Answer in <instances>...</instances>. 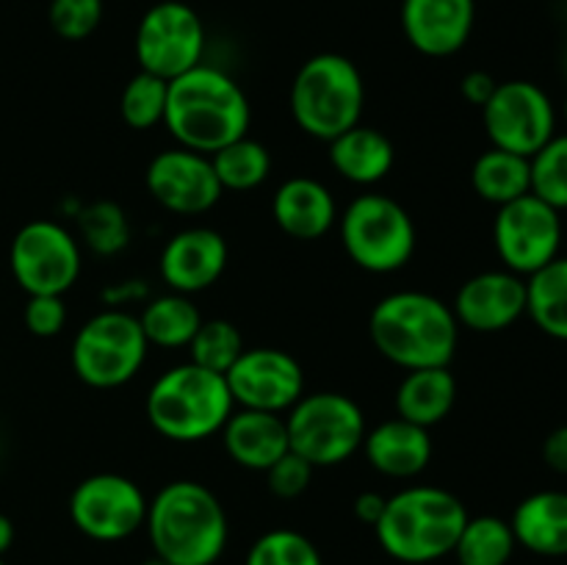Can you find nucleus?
<instances>
[{
	"label": "nucleus",
	"instance_id": "obj_30",
	"mask_svg": "<svg viewBox=\"0 0 567 565\" xmlns=\"http://www.w3.org/2000/svg\"><path fill=\"white\" fill-rule=\"evenodd\" d=\"M221 192H252L271 175V155L266 144L241 136L210 155Z\"/></svg>",
	"mask_w": 567,
	"mask_h": 565
},
{
	"label": "nucleus",
	"instance_id": "obj_17",
	"mask_svg": "<svg viewBox=\"0 0 567 565\" xmlns=\"http://www.w3.org/2000/svg\"><path fill=\"white\" fill-rule=\"evenodd\" d=\"M227 258H230V249L219 230L186 227V230L175 233L161 249V280L169 286V291L192 297V294L208 291L210 286L219 282L227 269Z\"/></svg>",
	"mask_w": 567,
	"mask_h": 565
},
{
	"label": "nucleus",
	"instance_id": "obj_47",
	"mask_svg": "<svg viewBox=\"0 0 567 565\" xmlns=\"http://www.w3.org/2000/svg\"><path fill=\"white\" fill-rule=\"evenodd\" d=\"M0 565H6V563H3V557H0Z\"/></svg>",
	"mask_w": 567,
	"mask_h": 565
},
{
	"label": "nucleus",
	"instance_id": "obj_45",
	"mask_svg": "<svg viewBox=\"0 0 567 565\" xmlns=\"http://www.w3.org/2000/svg\"><path fill=\"white\" fill-rule=\"evenodd\" d=\"M563 114H565V122H567V97H565V105H563Z\"/></svg>",
	"mask_w": 567,
	"mask_h": 565
},
{
	"label": "nucleus",
	"instance_id": "obj_5",
	"mask_svg": "<svg viewBox=\"0 0 567 565\" xmlns=\"http://www.w3.org/2000/svg\"><path fill=\"white\" fill-rule=\"evenodd\" d=\"M147 421L158 435L175 443H197L221 432L236 410L225 374L203 369L197 363H181L166 369L150 386Z\"/></svg>",
	"mask_w": 567,
	"mask_h": 565
},
{
	"label": "nucleus",
	"instance_id": "obj_19",
	"mask_svg": "<svg viewBox=\"0 0 567 565\" xmlns=\"http://www.w3.org/2000/svg\"><path fill=\"white\" fill-rule=\"evenodd\" d=\"M476 0H402V31L410 48L430 59H446L468 44Z\"/></svg>",
	"mask_w": 567,
	"mask_h": 565
},
{
	"label": "nucleus",
	"instance_id": "obj_40",
	"mask_svg": "<svg viewBox=\"0 0 567 565\" xmlns=\"http://www.w3.org/2000/svg\"><path fill=\"white\" fill-rule=\"evenodd\" d=\"M496 86L498 81L491 75V72L471 70L465 72V78L460 81V94H463L471 105H476V109H485V103L493 97Z\"/></svg>",
	"mask_w": 567,
	"mask_h": 565
},
{
	"label": "nucleus",
	"instance_id": "obj_9",
	"mask_svg": "<svg viewBox=\"0 0 567 565\" xmlns=\"http://www.w3.org/2000/svg\"><path fill=\"white\" fill-rule=\"evenodd\" d=\"M147 349L150 343L138 325V316L105 308L72 338V371L83 386L109 391L125 386L142 371Z\"/></svg>",
	"mask_w": 567,
	"mask_h": 565
},
{
	"label": "nucleus",
	"instance_id": "obj_23",
	"mask_svg": "<svg viewBox=\"0 0 567 565\" xmlns=\"http://www.w3.org/2000/svg\"><path fill=\"white\" fill-rule=\"evenodd\" d=\"M509 526L518 546L540 557L567 554V493L537 491L515 507Z\"/></svg>",
	"mask_w": 567,
	"mask_h": 565
},
{
	"label": "nucleus",
	"instance_id": "obj_15",
	"mask_svg": "<svg viewBox=\"0 0 567 565\" xmlns=\"http://www.w3.org/2000/svg\"><path fill=\"white\" fill-rule=\"evenodd\" d=\"M225 380L238 408L266 413H288L305 393V371L299 360L275 347L244 349Z\"/></svg>",
	"mask_w": 567,
	"mask_h": 565
},
{
	"label": "nucleus",
	"instance_id": "obj_44",
	"mask_svg": "<svg viewBox=\"0 0 567 565\" xmlns=\"http://www.w3.org/2000/svg\"><path fill=\"white\" fill-rule=\"evenodd\" d=\"M142 565H172V563H166L164 557H158V554H153V557H147V559H144Z\"/></svg>",
	"mask_w": 567,
	"mask_h": 565
},
{
	"label": "nucleus",
	"instance_id": "obj_37",
	"mask_svg": "<svg viewBox=\"0 0 567 565\" xmlns=\"http://www.w3.org/2000/svg\"><path fill=\"white\" fill-rule=\"evenodd\" d=\"M313 465L308 460L299 458L297 452H286L269 471H266V480H269V491L277 499H297L302 496L310 487L313 480Z\"/></svg>",
	"mask_w": 567,
	"mask_h": 565
},
{
	"label": "nucleus",
	"instance_id": "obj_16",
	"mask_svg": "<svg viewBox=\"0 0 567 565\" xmlns=\"http://www.w3.org/2000/svg\"><path fill=\"white\" fill-rule=\"evenodd\" d=\"M144 183L161 208L183 216L205 214L225 194L216 181L210 155L194 153L186 147L161 150L147 164Z\"/></svg>",
	"mask_w": 567,
	"mask_h": 565
},
{
	"label": "nucleus",
	"instance_id": "obj_27",
	"mask_svg": "<svg viewBox=\"0 0 567 565\" xmlns=\"http://www.w3.org/2000/svg\"><path fill=\"white\" fill-rule=\"evenodd\" d=\"M471 186H474L476 197L502 208L532 192L529 158L509 153V150H485L471 166Z\"/></svg>",
	"mask_w": 567,
	"mask_h": 565
},
{
	"label": "nucleus",
	"instance_id": "obj_7",
	"mask_svg": "<svg viewBox=\"0 0 567 565\" xmlns=\"http://www.w3.org/2000/svg\"><path fill=\"white\" fill-rule=\"evenodd\" d=\"M338 230L349 260L371 275L404 269L415 255L413 216L388 194H360L338 214Z\"/></svg>",
	"mask_w": 567,
	"mask_h": 565
},
{
	"label": "nucleus",
	"instance_id": "obj_34",
	"mask_svg": "<svg viewBox=\"0 0 567 565\" xmlns=\"http://www.w3.org/2000/svg\"><path fill=\"white\" fill-rule=\"evenodd\" d=\"M532 194L557 208L567 210V133H554L529 158Z\"/></svg>",
	"mask_w": 567,
	"mask_h": 565
},
{
	"label": "nucleus",
	"instance_id": "obj_10",
	"mask_svg": "<svg viewBox=\"0 0 567 565\" xmlns=\"http://www.w3.org/2000/svg\"><path fill=\"white\" fill-rule=\"evenodd\" d=\"M9 266L28 297H64L81 277V242L61 222L33 219L11 238Z\"/></svg>",
	"mask_w": 567,
	"mask_h": 565
},
{
	"label": "nucleus",
	"instance_id": "obj_36",
	"mask_svg": "<svg viewBox=\"0 0 567 565\" xmlns=\"http://www.w3.org/2000/svg\"><path fill=\"white\" fill-rule=\"evenodd\" d=\"M105 14L103 0H50L48 20L55 37L66 42H83L100 28Z\"/></svg>",
	"mask_w": 567,
	"mask_h": 565
},
{
	"label": "nucleus",
	"instance_id": "obj_32",
	"mask_svg": "<svg viewBox=\"0 0 567 565\" xmlns=\"http://www.w3.org/2000/svg\"><path fill=\"white\" fill-rule=\"evenodd\" d=\"M166 97H169V81L150 72L138 70L127 81L120 97V114L127 127L133 131H150L155 125H164Z\"/></svg>",
	"mask_w": 567,
	"mask_h": 565
},
{
	"label": "nucleus",
	"instance_id": "obj_28",
	"mask_svg": "<svg viewBox=\"0 0 567 565\" xmlns=\"http://www.w3.org/2000/svg\"><path fill=\"white\" fill-rule=\"evenodd\" d=\"M526 316L548 338L567 343V258H554L526 277Z\"/></svg>",
	"mask_w": 567,
	"mask_h": 565
},
{
	"label": "nucleus",
	"instance_id": "obj_39",
	"mask_svg": "<svg viewBox=\"0 0 567 565\" xmlns=\"http://www.w3.org/2000/svg\"><path fill=\"white\" fill-rule=\"evenodd\" d=\"M100 297H103V302L109 305V308L125 310V305L144 302V299L150 297V286L144 280H138V277H131V280L111 282L109 288H103Z\"/></svg>",
	"mask_w": 567,
	"mask_h": 565
},
{
	"label": "nucleus",
	"instance_id": "obj_43",
	"mask_svg": "<svg viewBox=\"0 0 567 565\" xmlns=\"http://www.w3.org/2000/svg\"><path fill=\"white\" fill-rule=\"evenodd\" d=\"M11 543H14V524H11L9 515L0 513V557L9 552Z\"/></svg>",
	"mask_w": 567,
	"mask_h": 565
},
{
	"label": "nucleus",
	"instance_id": "obj_1",
	"mask_svg": "<svg viewBox=\"0 0 567 565\" xmlns=\"http://www.w3.org/2000/svg\"><path fill=\"white\" fill-rule=\"evenodd\" d=\"M249 120L247 94L219 66L197 64L169 81L164 127L177 147L214 155L225 144L247 136Z\"/></svg>",
	"mask_w": 567,
	"mask_h": 565
},
{
	"label": "nucleus",
	"instance_id": "obj_24",
	"mask_svg": "<svg viewBox=\"0 0 567 565\" xmlns=\"http://www.w3.org/2000/svg\"><path fill=\"white\" fill-rule=\"evenodd\" d=\"M327 144H330L327 153H330L332 170L354 186H374L385 181L388 172L396 164L393 142L377 127L354 125Z\"/></svg>",
	"mask_w": 567,
	"mask_h": 565
},
{
	"label": "nucleus",
	"instance_id": "obj_4",
	"mask_svg": "<svg viewBox=\"0 0 567 565\" xmlns=\"http://www.w3.org/2000/svg\"><path fill=\"white\" fill-rule=\"evenodd\" d=\"M468 521L463 499L437 485H410L388 496L374 532L382 552L404 565H426L454 552Z\"/></svg>",
	"mask_w": 567,
	"mask_h": 565
},
{
	"label": "nucleus",
	"instance_id": "obj_22",
	"mask_svg": "<svg viewBox=\"0 0 567 565\" xmlns=\"http://www.w3.org/2000/svg\"><path fill=\"white\" fill-rule=\"evenodd\" d=\"M360 449L365 452L371 469L391 480H413L432 460L430 430L399 415L382 421L374 430H365Z\"/></svg>",
	"mask_w": 567,
	"mask_h": 565
},
{
	"label": "nucleus",
	"instance_id": "obj_31",
	"mask_svg": "<svg viewBox=\"0 0 567 565\" xmlns=\"http://www.w3.org/2000/svg\"><path fill=\"white\" fill-rule=\"evenodd\" d=\"M78 230H81L83 244L94 255H120L131 242V222L114 199H97V203L81 205L75 216Z\"/></svg>",
	"mask_w": 567,
	"mask_h": 565
},
{
	"label": "nucleus",
	"instance_id": "obj_14",
	"mask_svg": "<svg viewBox=\"0 0 567 565\" xmlns=\"http://www.w3.org/2000/svg\"><path fill=\"white\" fill-rule=\"evenodd\" d=\"M482 122L493 147L532 158L557 133V109L537 83L504 81L482 109Z\"/></svg>",
	"mask_w": 567,
	"mask_h": 565
},
{
	"label": "nucleus",
	"instance_id": "obj_42",
	"mask_svg": "<svg viewBox=\"0 0 567 565\" xmlns=\"http://www.w3.org/2000/svg\"><path fill=\"white\" fill-rule=\"evenodd\" d=\"M385 502H388V496H382V493H374V491L360 493V496L354 499V515H358L360 524H365L374 530L377 521H380L382 513H385Z\"/></svg>",
	"mask_w": 567,
	"mask_h": 565
},
{
	"label": "nucleus",
	"instance_id": "obj_8",
	"mask_svg": "<svg viewBox=\"0 0 567 565\" xmlns=\"http://www.w3.org/2000/svg\"><path fill=\"white\" fill-rule=\"evenodd\" d=\"M286 430L291 452L313 469L341 465L363 446L365 415L352 397L338 391L302 393L288 410Z\"/></svg>",
	"mask_w": 567,
	"mask_h": 565
},
{
	"label": "nucleus",
	"instance_id": "obj_13",
	"mask_svg": "<svg viewBox=\"0 0 567 565\" xmlns=\"http://www.w3.org/2000/svg\"><path fill=\"white\" fill-rule=\"evenodd\" d=\"M147 496L122 474H92L70 496V518L81 535L97 543H120L136 535L147 521Z\"/></svg>",
	"mask_w": 567,
	"mask_h": 565
},
{
	"label": "nucleus",
	"instance_id": "obj_18",
	"mask_svg": "<svg viewBox=\"0 0 567 565\" xmlns=\"http://www.w3.org/2000/svg\"><path fill=\"white\" fill-rule=\"evenodd\" d=\"M460 327L474 332H502L526 316V277L491 269L468 277L452 305Z\"/></svg>",
	"mask_w": 567,
	"mask_h": 565
},
{
	"label": "nucleus",
	"instance_id": "obj_3",
	"mask_svg": "<svg viewBox=\"0 0 567 565\" xmlns=\"http://www.w3.org/2000/svg\"><path fill=\"white\" fill-rule=\"evenodd\" d=\"M153 554L172 565H214L227 546V513L208 485L175 480L147 507Z\"/></svg>",
	"mask_w": 567,
	"mask_h": 565
},
{
	"label": "nucleus",
	"instance_id": "obj_6",
	"mask_svg": "<svg viewBox=\"0 0 567 565\" xmlns=\"http://www.w3.org/2000/svg\"><path fill=\"white\" fill-rule=\"evenodd\" d=\"M365 83L358 64L341 53L310 55L291 83V116L299 131L332 142L360 125Z\"/></svg>",
	"mask_w": 567,
	"mask_h": 565
},
{
	"label": "nucleus",
	"instance_id": "obj_2",
	"mask_svg": "<svg viewBox=\"0 0 567 565\" xmlns=\"http://www.w3.org/2000/svg\"><path fill=\"white\" fill-rule=\"evenodd\" d=\"M369 336L377 352L404 371L449 366L460 341L452 305L426 291H393L374 305Z\"/></svg>",
	"mask_w": 567,
	"mask_h": 565
},
{
	"label": "nucleus",
	"instance_id": "obj_35",
	"mask_svg": "<svg viewBox=\"0 0 567 565\" xmlns=\"http://www.w3.org/2000/svg\"><path fill=\"white\" fill-rule=\"evenodd\" d=\"M244 565H324L316 543L297 530H269L249 546Z\"/></svg>",
	"mask_w": 567,
	"mask_h": 565
},
{
	"label": "nucleus",
	"instance_id": "obj_12",
	"mask_svg": "<svg viewBox=\"0 0 567 565\" xmlns=\"http://www.w3.org/2000/svg\"><path fill=\"white\" fill-rule=\"evenodd\" d=\"M565 225L563 214L535 194L502 205L493 219V244L504 269L532 277L559 258Z\"/></svg>",
	"mask_w": 567,
	"mask_h": 565
},
{
	"label": "nucleus",
	"instance_id": "obj_21",
	"mask_svg": "<svg viewBox=\"0 0 567 565\" xmlns=\"http://www.w3.org/2000/svg\"><path fill=\"white\" fill-rule=\"evenodd\" d=\"M221 443L227 458L249 471H269L286 452H291L286 415L266 410H233L221 427Z\"/></svg>",
	"mask_w": 567,
	"mask_h": 565
},
{
	"label": "nucleus",
	"instance_id": "obj_11",
	"mask_svg": "<svg viewBox=\"0 0 567 565\" xmlns=\"http://www.w3.org/2000/svg\"><path fill=\"white\" fill-rule=\"evenodd\" d=\"M205 25L183 0L150 6L136 25V61L142 72L175 81L203 64Z\"/></svg>",
	"mask_w": 567,
	"mask_h": 565
},
{
	"label": "nucleus",
	"instance_id": "obj_38",
	"mask_svg": "<svg viewBox=\"0 0 567 565\" xmlns=\"http://www.w3.org/2000/svg\"><path fill=\"white\" fill-rule=\"evenodd\" d=\"M22 321H25L28 332L37 338L59 336L66 325L64 297H53V294H37V297H28Z\"/></svg>",
	"mask_w": 567,
	"mask_h": 565
},
{
	"label": "nucleus",
	"instance_id": "obj_25",
	"mask_svg": "<svg viewBox=\"0 0 567 565\" xmlns=\"http://www.w3.org/2000/svg\"><path fill=\"white\" fill-rule=\"evenodd\" d=\"M457 402V380L449 366H432V369H413L404 374L396 391L399 419L413 421L419 427H435L452 413Z\"/></svg>",
	"mask_w": 567,
	"mask_h": 565
},
{
	"label": "nucleus",
	"instance_id": "obj_29",
	"mask_svg": "<svg viewBox=\"0 0 567 565\" xmlns=\"http://www.w3.org/2000/svg\"><path fill=\"white\" fill-rule=\"evenodd\" d=\"M518 541L509 521L498 515H476L465 521L454 557L460 565H507L513 559Z\"/></svg>",
	"mask_w": 567,
	"mask_h": 565
},
{
	"label": "nucleus",
	"instance_id": "obj_46",
	"mask_svg": "<svg viewBox=\"0 0 567 565\" xmlns=\"http://www.w3.org/2000/svg\"><path fill=\"white\" fill-rule=\"evenodd\" d=\"M565 72H567V50H565Z\"/></svg>",
	"mask_w": 567,
	"mask_h": 565
},
{
	"label": "nucleus",
	"instance_id": "obj_41",
	"mask_svg": "<svg viewBox=\"0 0 567 565\" xmlns=\"http://www.w3.org/2000/svg\"><path fill=\"white\" fill-rule=\"evenodd\" d=\"M543 460L557 474H567V424L548 432L546 443H543Z\"/></svg>",
	"mask_w": 567,
	"mask_h": 565
},
{
	"label": "nucleus",
	"instance_id": "obj_20",
	"mask_svg": "<svg viewBox=\"0 0 567 565\" xmlns=\"http://www.w3.org/2000/svg\"><path fill=\"white\" fill-rule=\"evenodd\" d=\"M271 216L286 236L316 242L338 225V205L330 188L316 177H288L271 197Z\"/></svg>",
	"mask_w": 567,
	"mask_h": 565
},
{
	"label": "nucleus",
	"instance_id": "obj_33",
	"mask_svg": "<svg viewBox=\"0 0 567 565\" xmlns=\"http://www.w3.org/2000/svg\"><path fill=\"white\" fill-rule=\"evenodd\" d=\"M186 349L192 355V363L216 371V374H227L230 366L238 360V355L244 352V338L233 321L203 319V325L194 332L192 343Z\"/></svg>",
	"mask_w": 567,
	"mask_h": 565
},
{
	"label": "nucleus",
	"instance_id": "obj_26",
	"mask_svg": "<svg viewBox=\"0 0 567 565\" xmlns=\"http://www.w3.org/2000/svg\"><path fill=\"white\" fill-rule=\"evenodd\" d=\"M138 325H142L150 347L181 349L192 343L194 332L203 325V314L192 302V297L169 291L144 302Z\"/></svg>",
	"mask_w": 567,
	"mask_h": 565
}]
</instances>
